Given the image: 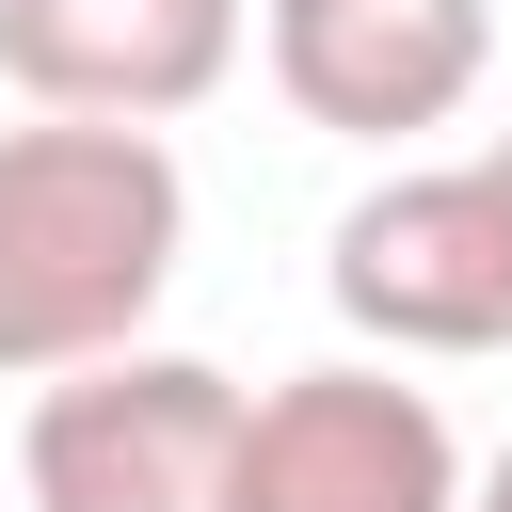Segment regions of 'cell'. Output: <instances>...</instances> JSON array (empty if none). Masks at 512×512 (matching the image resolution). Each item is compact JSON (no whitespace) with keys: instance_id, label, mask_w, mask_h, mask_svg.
Returning <instances> with one entry per match:
<instances>
[{"instance_id":"3","label":"cell","mask_w":512,"mask_h":512,"mask_svg":"<svg viewBox=\"0 0 512 512\" xmlns=\"http://www.w3.org/2000/svg\"><path fill=\"white\" fill-rule=\"evenodd\" d=\"M320 288L384 352H512V208H496V176L480 160H416V176L352 192Z\"/></svg>"},{"instance_id":"1","label":"cell","mask_w":512,"mask_h":512,"mask_svg":"<svg viewBox=\"0 0 512 512\" xmlns=\"http://www.w3.org/2000/svg\"><path fill=\"white\" fill-rule=\"evenodd\" d=\"M192 256V176L160 128H0V384H80L144 352Z\"/></svg>"},{"instance_id":"4","label":"cell","mask_w":512,"mask_h":512,"mask_svg":"<svg viewBox=\"0 0 512 512\" xmlns=\"http://www.w3.org/2000/svg\"><path fill=\"white\" fill-rule=\"evenodd\" d=\"M272 96L336 144H416L480 96L496 64V0H256Z\"/></svg>"},{"instance_id":"8","label":"cell","mask_w":512,"mask_h":512,"mask_svg":"<svg viewBox=\"0 0 512 512\" xmlns=\"http://www.w3.org/2000/svg\"><path fill=\"white\" fill-rule=\"evenodd\" d=\"M480 176H496V208H512V128H496V144H480Z\"/></svg>"},{"instance_id":"2","label":"cell","mask_w":512,"mask_h":512,"mask_svg":"<svg viewBox=\"0 0 512 512\" xmlns=\"http://www.w3.org/2000/svg\"><path fill=\"white\" fill-rule=\"evenodd\" d=\"M240 432L256 400L208 352H112L80 384H32L16 496L32 512H240Z\"/></svg>"},{"instance_id":"5","label":"cell","mask_w":512,"mask_h":512,"mask_svg":"<svg viewBox=\"0 0 512 512\" xmlns=\"http://www.w3.org/2000/svg\"><path fill=\"white\" fill-rule=\"evenodd\" d=\"M480 464L448 448L432 384L384 368H288L240 432V512H464Z\"/></svg>"},{"instance_id":"6","label":"cell","mask_w":512,"mask_h":512,"mask_svg":"<svg viewBox=\"0 0 512 512\" xmlns=\"http://www.w3.org/2000/svg\"><path fill=\"white\" fill-rule=\"evenodd\" d=\"M0 80L64 128H176L240 80V0H0Z\"/></svg>"},{"instance_id":"7","label":"cell","mask_w":512,"mask_h":512,"mask_svg":"<svg viewBox=\"0 0 512 512\" xmlns=\"http://www.w3.org/2000/svg\"><path fill=\"white\" fill-rule=\"evenodd\" d=\"M464 512H512V448H496V464H480V496H464Z\"/></svg>"}]
</instances>
